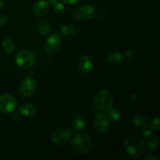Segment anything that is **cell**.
Masks as SVG:
<instances>
[{
  "label": "cell",
  "mask_w": 160,
  "mask_h": 160,
  "mask_svg": "<svg viewBox=\"0 0 160 160\" xmlns=\"http://www.w3.org/2000/svg\"><path fill=\"white\" fill-rule=\"evenodd\" d=\"M77 31L76 27L73 24H66L60 29L61 34L64 36H71L75 34Z\"/></svg>",
  "instance_id": "obj_19"
},
{
  "label": "cell",
  "mask_w": 160,
  "mask_h": 160,
  "mask_svg": "<svg viewBox=\"0 0 160 160\" xmlns=\"http://www.w3.org/2000/svg\"><path fill=\"white\" fill-rule=\"evenodd\" d=\"M95 14V10L92 5L86 4L77 8L74 11V17L77 20H87L93 18Z\"/></svg>",
  "instance_id": "obj_9"
},
{
  "label": "cell",
  "mask_w": 160,
  "mask_h": 160,
  "mask_svg": "<svg viewBox=\"0 0 160 160\" xmlns=\"http://www.w3.org/2000/svg\"><path fill=\"white\" fill-rule=\"evenodd\" d=\"M2 5H3V1L2 0H0V10H1L2 7Z\"/></svg>",
  "instance_id": "obj_30"
},
{
  "label": "cell",
  "mask_w": 160,
  "mask_h": 160,
  "mask_svg": "<svg viewBox=\"0 0 160 160\" xmlns=\"http://www.w3.org/2000/svg\"><path fill=\"white\" fill-rule=\"evenodd\" d=\"M147 145H148V148L151 151H154L157 148L158 145H159V140L158 138L156 137L155 134H152L149 137L147 138Z\"/></svg>",
  "instance_id": "obj_18"
},
{
  "label": "cell",
  "mask_w": 160,
  "mask_h": 160,
  "mask_svg": "<svg viewBox=\"0 0 160 160\" xmlns=\"http://www.w3.org/2000/svg\"><path fill=\"white\" fill-rule=\"evenodd\" d=\"M144 159L145 160H158V157L156 156L155 155L152 154V153H149V154H147L146 156L144 157Z\"/></svg>",
  "instance_id": "obj_26"
},
{
  "label": "cell",
  "mask_w": 160,
  "mask_h": 160,
  "mask_svg": "<svg viewBox=\"0 0 160 160\" xmlns=\"http://www.w3.org/2000/svg\"><path fill=\"white\" fill-rule=\"evenodd\" d=\"M61 45H62L61 37L57 33H53L47 38L44 48L46 54L51 55L56 52L60 48Z\"/></svg>",
  "instance_id": "obj_6"
},
{
  "label": "cell",
  "mask_w": 160,
  "mask_h": 160,
  "mask_svg": "<svg viewBox=\"0 0 160 160\" xmlns=\"http://www.w3.org/2000/svg\"><path fill=\"white\" fill-rule=\"evenodd\" d=\"M112 95L107 89H101L95 95L94 104L100 112H107L112 107Z\"/></svg>",
  "instance_id": "obj_3"
},
{
  "label": "cell",
  "mask_w": 160,
  "mask_h": 160,
  "mask_svg": "<svg viewBox=\"0 0 160 160\" xmlns=\"http://www.w3.org/2000/svg\"><path fill=\"white\" fill-rule=\"evenodd\" d=\"M108 112V117L109 119H111L114 122H119L121 119V114L119 109L116 108H111Z\"/></svg>",
  "instance_id": "obj_21"
},
{
  "label": "cell",
  "mask_w": 160,
  "mask_h": 160,
  "mask_svg": "<svg viewBox=\"0 0 160 160\" xmlns=\"http://www.w3.org/2000/svg\"><path fill=\"white\" fill-rule=\"evenodd\" d=\"M62 3L67 5H75L78 2H79L81 0H60Z\"/></svg>",
  "instance_id": "obj_25"
},
{
  "label": "cell",
  "mask_w": 160,
  "mask_h": 160,
  "mask_svg": "<svg viewBox=\"0 0 160 160\" xmlns=\"http://www.w3.org/2000/svg\"><path fill=\"white\" fill-rule=\"evenodd\" d=\"M37 30L42 35L45 36L49 33L50 24L47 20H41L37 23Z\"/></svg>",
  "instance_id": "obj_15"
},
{
  "label": "cell",
  "mask_w": 160,
  "mask_h": 160,
  "mask_svg": "<svg viewBox=\"0 0 160 160\" xmlns=\"http://www.w3.org/2000/svg\"><path fill=\"white\" fill-rule=\"evenodd\" d=\"M72 147L78 154H87L92 148V140L88 134L85 133H78L73 136Z\"/></svg>",
  "instance_id": "obj_2"
},
{
  "label": "cell",
  "mask_w": 160,
  "mask_h": 160,
  "mask_svg": "<svg viewBox=\"0 0 160 160\" xmlns=\"http://www.w3.org/2000/svg\"><path fill=\"white\" fill-rule=\"evenodd\" d=\"M48 3H50L51 5H52V6H54V5H56V3L59 2V0H48Z\"/></svg>",
  "instance_id": "obj_29"
},
{
  "label": "cell",
  "mask_w": 160,
  "mask_h": 160,
  "mask_svg": "<svg viewBox=\"0 0 160 160\" xmlns=\"http://www.w3.org/2000/svg\"><path fill=\"white\" fill-rule=\"evenodd\" d=\"M37 90V82L31 78H26L22 80L20 84V92L23 96L31 97Z\"/></svg>",
  "instance_id": "obj_8"
},
{
  "label": "cell",
  "mask_w": 160,
  "mask_h": 160,
  "mask_svg": "<svg viewBox=\"0 0 160 160\" xmlns=\"http://www.w3.org/2000/svg\"><path fill=\"white\" fill-rule=\"evenodd\" d=\"M123 60V56L120 52H112L108 56V62L112 65H117Z\"/></svg>",
  "instance_id": "obj_16"
},
{
  "label": "cell",
  "mask_w": 160,
  "mask_h": 160,
  "mask_svg": "<svg viewBox=\"0 0 160 160\" xmlns=\"http://www.w3.org/2000/svg\"><path fill=\"white\" fill-rule=\"evenodd\" d=\"M152 134V128L150 126H147V125L142 127L140 131V134L143 138L149 137Z\"/></svg>",
  "instance_id": "obj_22"
},
{
  "label": "cell",
  "mask_w": 160,
  "mask_h": 160,
  "mask_svg": "<svg viewBox=\"0 0 160 160\" xmlns=\"http://www.w3.org/2000/svg\"><path fill=\"white\" fill-rule=\"evenodd\" d=\"M17 102L12 95L3 94L0 95V111L5 113H9L15 110Z\"/></svg>",
  "instance_id": "obj_7"
},
{
  "label": "cell",
  "mask_w": 160,
  "mask_h": 160,
  "mask_svg": "<svg viewBox=\"0 0 160 160\" xmlns=\"http://www.w3.org/2000/svg\"><path fill=\"white\" fill-rule=\"evenodd\" d=\"M109 119L108 116L103 113H98L94 118V128L98 132L104 133L109 128Z\"/></svg>",
  "instance_id": "obj_10"
},
{
  "label": "cell",
  "mask_w": 160,
  "mask_h": 160,
  "mask_svg": "<svg viewBox=\"0 0 160 160\" xmlns=\"http://www.w3.org/2000/svg\"><path fill=\"white\" fill-rule=\"evenodd\" d=\"M87 122H86L85 118L82 116H77L73 120V123H72V126L73 128L77 131H83L86 128V124H87Z\"/></svg>",
  "instance_id": "obj_14"
},
{
  "label": "cell",
  "mask_w": 160,
  "mask_h": 160,
  "mask_svg": "<svg viewBox=\"0 0 160 160\" xmlns=\"http://www.w3.org/2000/svg\"><path fill=\"white\" fill-rule=\"evenodd\" d=\"M7 21V18L5 15H2V14H0V27L5 25V23Z\"/></svg>",
  "instance_id": "obj_27"
},
{
  "label": "cell",
  "mask_w": 160,
  "mask_h": 160,
  "mask_svg": "<svg viewBox=\"0 0 160 160\" xmlns=\"http://www.w3.org/2000/svg\"><path fill=\"white\" fill-rule=\"evenodd\" d=\"M73 134V131L69 128H59L52 135V142L55 145H64L71 140Z\"/></svg>",
  "instance_id": "obj_4"
},
{
  "label": "cell",
  "mask_w": 160,
  "mask_h": 160,
  "mask_svg": "<svg viewBox=\"0 0 160 160\" xmlns=\"http://www.w3.org/2000/svg\"><path fill=\"white\" fill-rule=\"evenodd\" d=\"M19 112L25 117H32L36 114V107L32 104L24 103L19 107Z\"/></svg>",
  "instance_id": "obj_13"
},
{
  "label": "cell",
  "mask_w": 160,
  "mask_h": 160,
  "mask_svg": "<svg viewBox=\"0 0 160 160\" xmlns=\"http://www.w3.org/2000/svg\"><path fill=\"white\" fill-rule=\"evenodd\" d=\"M124 148L128 155L133 159H138L145 151V145L142 138L130 135L125 139Z\"/></svg>",
  "instance_id": "obj_1"
},
{
  "label": "cell",
  "mask_w": 160,
  "mask_h": 160,
  "mask_svg": "<svg viewBox=\"0 0 160 160\" xmlns=\"http://www.w3.org/2000/svg\"><path fill=\"white\" fill-rule=\"evenodd\" d=\"M133 122H134V124L136 125L138 128H142L146 125L147 119L142 114H136L133 118Z\"/></svg>",
  "instance_id": "obj_20"
},
{
  "label": "cell",
  "mask_w": 160,
  "mask_h": 160,
  "mask_svg": "<svg viewBox=\"0 0 160 160\" xmlns=\"http://www.w3.org/2000/svg\"><path fill=\"white\" fill-rule=\"evenodd\" d=\"M53 8H54V10L57 13H63L65 12V6H64L62 3L57 2L56 5L53 6Z\"/></svg>",
  "instance_id": "obj_23"
},
{
  "label": "cell",
  "mask_w": 160,
  "mask_h": 160,
  "mask_svg": "<svg viewBox=\"0 0 160 160\" xmlns=\"http://www.w3.org/2000/svg\"><path fill=\"white\" fill-rule=\"evenodd\" d=\"M78 68L83 73H90L93 68V61L88 56H83L78 62Z\"/></svg>",
  "instance_id": "obj_12"
},
{
  "label": "cell",
  "mask_w": 160,
  "mask_h": 160,
  "mask_svg": "<svg viewBox=\"0 0 160 160\" xmlns=\"http://www.w3.org/2000/svg\"><path fill=\"white\" fill-rule=\"evenodd\" d=\"M151 127L152 128V129H156V131H159L160 129V120L158 117H155L154 119H152L151 123Z\"/></svg>",
  "instance_id": "obj_24"
},
{
  "label": "cell",
  "mask_w": 160,
  "mask_h": 160,
  "mask_svg": "<svg viewBox=\"0 0 160 160\" xmlns=\"http://www.w3.org/2000/svg\"><path fill=\"white\" fill-rule=\"evenodd\" d=\"M49 9V3L48 0H39L33 7V14L37 17H44Z\"/></svg>",
  "instance_id": "obj_11"
},
{
  "label": "cell",
  "mask_w": 160,
  "mask_h": 160,
  "mask_svg": "<svg viewBox=\"0 0 160 160\" xmlns=\"http://www.w3.org/2000/svg\"><path fill=\"white\" fill-rule=\"evenodd\" d=\"M15 62L19 67L23 69L30 68L35 62V58L32 52L27 50L20 51L16 55Z\"/></svg>",
  "instance_id": "obj_5"
},
{
  "label": "cell",
  "mask_w": 160,
  "mask_h": 160,
  "mask_svg": "<svg viewBox=\"0 0 160 160\" xmlns=\"http://www.w3.org/2000/svg\"><path fill=\"white\" fill-rule=\"evenodd\" d=\"M2 48L6 54H10L15 48V43L10 38H6L2 42Z\"/></svg>",
  "instance_id": "obj_17"
},
{
  "label": "cell",
  "mask_w": 160,
  "mask_h": 160,
  "mask_svg": "<svg viewBox=\"0 0 160 160\" xmlns=\"http://www.w3.org/2000/svg\"><path fill=\"white\" fill-rule=\"evenodd\" d=\"M135 52L134 51V50H128L126 52V56H128V58H134V56H135Z\"/></svg>",
  "instance_id": "obj_28"
}]
</instances>
